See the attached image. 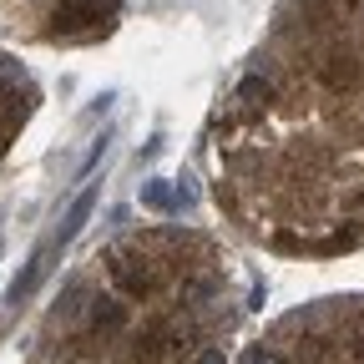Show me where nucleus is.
<instances>
[{"label": "nucleus", "mask_w": 364, "mask_h": 364, "mask_svg": "<svg viewBox=\"0 0 364 364\" xmlns=\"http://www.w3.org/2000/svg\"><path fill=\"white\" fill-rule=\"evenodd\" d=\"M142 203H147L152 213H182V203H177V182H167V177L142 182Z\"/></svg>", "instance_id": "f257e3e1"}]
</instances>
